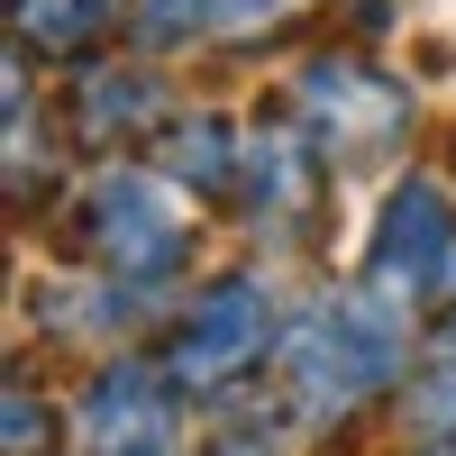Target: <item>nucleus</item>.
I'll return each instance as SVG.
<instances>
[{"label": "nucleus", "instance_id": "nucleus-1", "mask_svg": "<svg viewBox=\"0 0 456 456\" xmlns=\"http://www.w3.org/2000/svg\"><path fill=\"white\" fill-rule=\"evenodd\" d=\"M411 329L384 292L365 283H320L311 301H292L283 320V347H274V384H283V411L311 429H347L356 411L374 402H402L411 384Z\"/></svg>", "mask_w": 456, "mask_h": 456}, {"label": "nucleus", "instance_id": "nucleus-2", "mask_svg": "<svg viewBox=\"0 0 456 456\" xmlns=\"http://www.w3.org/2000/svg\"><path fill=\"white\" fill-rule=\"evenodd\" d=\"M64 238L83 247L92 274L128 283V292H146V301L174 292L183 274H192V256H201L183 192H174L156 165H128V156H110L83 192L64 201Z\"/></svg>", "mask_w": 456, "mask_h": 456}, {"label": "nucleus", "instance_id": "nucleus-3", "mask_svg": "<svg viewBox=\"0 0 456 456\" xmlns=\"http://www.w3.org/2000/svg\"><path fill=\"white\" fill-rule=\"evenodd\" d=\"M283 320L292 311L274 301V283L247 274V265H228V274H210V283H192V292L174 301L156 356H165V374L183 384V402H238L256 374L274 365Z\"/></svg>", "mask_w": 456, "mask_h": 456}, {"label": "nucleus", "instance_id": "nucleus-4", "mask_svg": "<svg viewBox=\"0 0 456 456\" xmlns=\"http://www.w3.org/2000/svg\"><path fill=\"white\" fill-rule=\"evenodd\" d=\"M365 292H384L402 320L447 311L456 292V192L438 174H402L365 219V265H356Z\"/></svg>", "mask_w": 456, "mask_h": 456}, {"label": "nucleus", "instance_id": "nucleus-5", "mask_svg": "<svg viewBox=\"0 0 456 456\" xmlns=\"http://www.w3.org/2000/svg\"><path fill=\"white\" fill-rule=\"evenodd\" d=\"M292 119L311 128L320 146H329V165H384L393 146L411 137V83L402 73H384L374 55H356V46H320L311 64L292 73Z\"/></svg>", "mask_w": 456, "mask_h": 456}, {"label": "nucleus", "instance_id": "nucleus-6", "mask_svg": "<svg viewBox=\"0 0 456 456\" xmlns=\"http://www.w3.org/2000/svg\"><path fill=\"white\" fill-rule=\"evenodd\" d=\"M183 384L165 356H101L73 393V456H192Z\"/></svg>", "mask_w": 456, "mask_h": 456}, {"label": "nucleus", "instance_id": "nucleus-7", "mask_svg": "<svg viewBox=\"0 0 456 456\" xmlns=\"http://www.w3.org/2000/svg\"><path fill=\"white\" fill-rule=\"evenodd\" d=\"M329 146L292 119V110H256L247 119V146H238V201L247 210V228L265 247H301L320 228V201H329Z\"/></svg>", "mask_w": 456, "mask_h": 456}, {"label": "nucleus", "instance_id": "nucleus-8", "mask_svg": "<svg viewBox=\"0 0 456 456\" xmlns=\"http://www.w3.org/2000/svg\"><path fill=\"white\" fill-rule=\"evenodd\" d=\"M174 83L156 73V55H92L73 64L64 83V128L92 146V156H119V146H156L174 128Z\"/></svg>", "mask_w": 456, "mask_h": 456}, {"label": "nucleus", "instance_id": "nucleus-9", "mask_svg": "<svg viewBox=\"0 0 456 456\" xmlns=\"http://www.w3.org/2000/svg\"><path fill=\"white\" fill-rule=\"evenodd\" d=\"M128 37V0H10V46L46 64H92Z\"/></svg>", "mask_w": 456, "mask_h": 456}, {"label": "nucleus", "instance_id": "nucleus-10", "mask_svg": "<svg viewBox=\"0 0 456 456\" xmlns=\"http://www.w3.org/2000/svg\"><path fill=\"white\" fill-rule=\"evenodd\" d=\"M238 146H247V119H228V110H174V128L156 137V174L183 201L192 192H238Z\"/></svg>", "mask_w": 456, "mask_h": 456}, {"label": "nucleus", "instance_id": "nucleus-11", "mask_svg": "<svg viewBox=\"0 0 456 456\" xmlns=\"http://www.w3.org/2000/svg\"><path fill=\"white\" fill-rule=\"evenodd\" d=\"M137 311H146V292L92 274V265L37 292V329H46V338H92V347H110V356H128L119 338H128V320H137Z\"/></svg>", "mask_w": 456, "mask_h": 456}, {"label": "nucleus", "instance_id": "nucleus-12", "mask_svg": "<svg viewBox=\"0 0 456 456\" xmlns=\"http://www.w3.org/2000/svg\"><path fill=\"white\" fill-rule=\"evenodd\" d=\"M37 110H46V101H37V55L10 46V119H0V128H10V201L19 210L37 192H55V165H37Z\"/></svg>", "mask_w": 456, "mask_h": 456}, {"label": "nucleus", "instance_id": "nucleus-13", "mask_svg": "<svg viewBox=\"0 0 456 456\" xmlns=\"http://www.w3.org/2000/svg\"><path fill=\"white\" fill-rule=\"evenodd\" d=\"M210 28H219V0H128V46L137 55L210 46Z\"/></svg>", "mask_w": 456, "mask_h": 456}, {"label": "nucleus", "instance_id": "nucleus-14", "mask_svg": "<svg viewBox=\"0 0 456 456\" xmlns=\"http://www.w3.org/2000/svg\"><path fill=\"white\" fill-rule=\"evenodd\" d=\"M320 0H219V28H210V46L228 55H256V46H283V37L311 19Z\"/></svg>", "mask_w": 456, "mask_h": 456}, {"label": "nucleus", "instance_id": "nucleus-15", "mask_svg": "<svg viewBox=\"0 0 456 456\" xmlns=\"http://www.w3.org/2000/svg\"><path fill=\"white\" fill-rule=\"evenodd\" d=\"M402 420L420 429V438H456V338L411 365V384H402Z\"/></svg>", "mask_w": 456, "mask_h": 456}, {"label": "nucleus", "instance_id": "nucleus-16", "mask_svg": "<svg viewBox=\"0 0 456 456\" xmlns=\"http://www.w3.org/2000/svg\"><path fill=\"white\" fill-rule=\"evenodd\" d=\"M37 447H55V411L37 402L28 374H10V456H37Z\"/></svg>", "mask_w": 456, "mask_h": 456}, {"label": "nucleus", "instance_id": "nucleus-17", "mask_svg": "<svg viewBox=\"0 0 456 456\" xmlns=\"http://www.w3.org/2000/svg\"><path fill=\"white\" fill-rule=\"evenodd\" d=\"M201 456H283V438H274V429H265L256 411H247V420H219Z\"/></svg>", "mask_w": 456, "mask_h": 456}, {"label": "nucleus", "instance_id": "nucleus-18", "mask_svg": "<svg viewBox=\"0 0 456 456\" xmlns=\"http://www.w3.org/2000/svg\"><path fill=\"white\" fill-rule=\"evenodd\" d=\"M402 456H456V438H411Z\"/></svg>", "mask_w": 456, "mask_h": 456}, {"label": "nucleus", "instance_id": "nucleus-19", "mask_svg": "<svg viewBox=\"0 0 456 456\" xmlns=\"http://www.w3.org/2000/svg\"><path fill=\"white\" fill-rule=\"evenodd\" d=\"M447 338H456V292H447Z\"/></svg>", "mask_w": 456, "mask_h": 456}]
</instances>
